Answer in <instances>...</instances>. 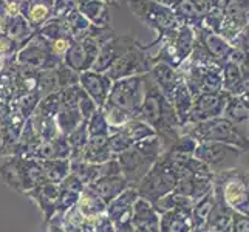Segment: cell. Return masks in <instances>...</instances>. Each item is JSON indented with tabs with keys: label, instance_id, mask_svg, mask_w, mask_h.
Segmentation results:
<instances>
[{
	"label": "cell",
	"instance_id": "1",
	"mask_svg": "<svg viewBox=\"0 0 249 232\" xmlns=\"http://www.w3.org/2000/svg\"><path fill=\"white\" fill-rule=\"evenodd\" d=\"M138 119L144 121L161 141L162 152L174 143L179 135H183V125L175 113L174 107L166 99L164 94L152 81L149 73L144 76V98L140 108Z\"/></svg>",
	"mask_w": 249,
	"mask_h": 232
},
{
	"label": "cell",
	"instance_id": "2",
	"mask_svg": "<svg viewBox=\"0 0 249 232\" xmlns=\"http://www.w3.org/2000/svg\"><path fill=\"white\" fill-rule=\"evenodd\" d=\"M144 76H132L115 81L102 107L110 128H116L132 119H138L144 98Z\"/></svg>",
	"mask_w": 249,
	"mask_h": 232
},
{
	"label": "cell",
	"instance_id": "3",
	"mask_svg": "<svg viewBox=\"0 0 249 232\" xmlns=\"http://www.w3.org/2000/svg\"><path fill=\"white\" fill-rule=\"evenodd\" d=\"M162 153V145L158 136H150L147 140L133 144L132 147L116 155L119 167L130 187L136 189L141 179L147 175L157 160Z\"/></svg>",
	"mask_w": 249,
	"mask_h": 232
},
{
	"label": "cell",
	"instance_id": "4",
	"mask_svg": "<svg viewBox=\"0 0 249 232\" xmlns=\"http://www.w3.org/2000/svg\"><path fill=\"white\" fill-rule=\"evenodd\" d=\"M0 179L10 189L22 195L47 181L40 161L20 158L16 155L3 158L0 164Z\"/></svg>",
	"mask_w": 249,
	"mask_h": 232
},
{
	"label": "cell",
	"instance_id": "5",
	"mask_svg": "<svg viewBox=\"0 0 249 232\" xmlns=\"http://www.w3.org/2000/svg\"><path fill=\"white\" fill-rule=\"evenodd\" d=\"M183 133L191 135L196 143H221L242 152H249V138L223 116L189 124L183 128Z\"/></svg>",
	"mask_w": 249,
	"mask_h": 232
},
{
	"label": "cell",
	"instance_id": "6",
	"mask_svg": "<svg viewBox=\"0 0 249 232\" xmlns=\"http://www.w3.org/2000/svg\"><path fill=\"white\" fill-rule=\"evenodd\" d=\"M213 184L220 187L223 200L235 214L249 217V170L237 166L213 175Z\"/></svg>",
	"mask_w": 249,
	"mask_h": 232
},
{
	"label": "cell",
	"instance_id": "7",
	"mask_svg": "<svg viewBox=\"0 0 249 232\" xmlns=\"http://www.w3.org/2000/svg\"><path fill=\"white\" fill-rule=\"evenodd\" d=\"M125 3L135 17H138L145 27L155 31L157 37L166 36L170 31L177 30L179 25H183L179 23L170 8L157 3L155 0H125Z\"/></svg>",
	"mask_w": 249,
	"mask_h": 232
},
{
	"label": "cell",
	"instance_id": "8",
	"mask_svg": "<svg viewBox=\"0 0 249 232\" xmlns=\"http://www.w3.org/2000/svg\"><path fill=\"white\" fill-rule=\"evenodd\" d=\"M177 183H178V177L174 174V170L170 169L169 162L164 160L161 153V157L147 172V175L136 186V192H138L140 198L153 204L164 195L174 192Z\"/></svg>",
	"mask_w": 249,
	"mask_h": 232
},
{
	"label": "cell",
	"instance_id": "9",
	"mask_svg": "<svg viewBox=\"0 0 249 232\" xmlns=\"http://www.w3.org/2000/svg\"><path fill=\"white\" fill-rule=\"evenodd\" d=\"M153 67L152 54L144 44H136L133 48H130L124 53L119 59L108 67L106 74L111 81H119L124 77H132V76H142L147 74Z\"/></svg>",
	"mask_w": 249,
	"mask_h": 232
},
{
	"label": "cell",
	"instance_id": "10",
	"mask_svg": "<svg viewBox=\"0 0 249 232\" xmlns=\"http://www.w3.org/2000/svg\"><path fill=\"white\" fill-rule=\"evenodd\" d=\"M16 62L23 67L33 68V70H53L57 65L62 64L59 59L51 53L50 42L44 39L40 34L34 33V36L25 44L16 54Z\"/></svg>",
	"mask_w": 249,
	"mask_h": 232
},
{
	"label": "cell",
	"instance_id": "11",
	"mask_svg": "<svg viewBox=\"0 0 249 232\" xmlns=\"http://www.w3.org/2000/svg\"><path fill=\"white\" fill-rule=\"evenodd\" d=\"M242 150L237 147L221 143H198L194 157L203 161L212 174H220L223 170H229L238 166V160L242 157Z\"/></svg>",
	"mask_w": 249,
	"mask_h": 232
},
{
	"label": "cell",
	"instance_id": "12",
	"mask_svg": "<svg viewBox=\"0 0 249 232\" xmlns=\"http://www.w3.org/2000/svg\"><path fill=\"white\" fill-rule=\"evenodd\" d=\"M25 119L10 102L0 101V157H11L25 127Z\"/></svg>",
	"mask_w": 249,
	"mask_h": 232
},
{
	"label": "cell",
	"instance_id": "13",
	"mask_svg": "<svg viewBox=\"0 0 249 232\" xmlns=\"http://www.w3.org/2000/svg\"><path fill=\"white\" fill-rule=\"evenodd\" d=\"M150 136H157L152 127H149L141 119H132V121H127L121 127L110 128L108 140L111 152L118 155L127 150L128 147H132L133 144L150 138Z\"/></svg>",
	"mask_w": 249,
	"mask_h": 232
},
{
	"label": "cell",
	"instance_id": "14",
	"mask_svg": "<svg viewBox=\"0 0 249 232\" xmlns=\"http://www.w3.org/2000/svg\"><path fill=\"white\" fill-rule=\"evenodd\" d=\"M140 195L136 189L128 187L113 201L107 204L106 214L111 220L116 232H135L133 231V209L135 203L138 201Z\"/></svg>",
	"mask_w": 249,
	"mask_h": 232
},
{
	"label": "cell",
	"instance_id": "15",
	"mask_svg": "<svg viewBox=\"0 0 249 232\" xmlns=\"http://www.w3.org/2000/svg\"><path fill=\"white\" fill-rule=\"evenodd\" d=\"M101 45L91 37H84L81 40H73L70 48L62 57V64L71 68L76 73H84L93 68L99 54Z\"/></svg>",
	"mask_w": 249,
	"mask_h": 232
},
{
	"label": "cell",
	"instance_id": "16",
	"mask_svg": "<svg viewBox=\"0 0 249 232\" xmlns=\"http://www.w3.org/2000/svg\"><path fill=\"white\" fill-rule=\"evenodd\" d=\"M228 98H229V94L226 91L201 93L198 96H195L192 102L191 113H189V118H187V125L223 116Z\"/></svg>",
	"mask_w": 249,
	"mask_h": 232
},
{
	"label": "cell",
	"instance_id": "17",
	"mask_svg": "<svg viewBox=\"0 0 249 232\" xmlns=\"http://www.w3.org/2000/svg\"><path fill=\"white\" fill-rule=\"evenodd\" d=\"M136 44H140V40L136 39L133 34L115 33L113 37H110L107 42H104V44L101 45L99 54L91 70L98 73H106L108 70V67L113 64L116 59H119L124 53H127V51L133 48Z\"/></svg>",
	"mask_w": 249,
	"mask_h": 232
},
{
	"label": "cell",
	"instance_id": "18",
	"mask_svg": "<svg viewBox=\"0 0 249 232\" xmlns=\"http://www.w3.org/2000/svg\"><path fill=\"white\" fill-rule=\"evenodd\" d=\"M194 33H195V42L206 51V54L217 65L223 67V64L229 61V56L232 53L234 47L225 37H221L220 34L204 27L194 28Z\"/></svg>",
	"mask_w": 249,
	"mask_h": 232
},
{
	"label": "cell",
	"instance_id": "19",
	"mask_svg": "<svg viewBox=\"0 0 249 232\" xmlns=\"http://www.w3.org/2000/svg\"><path fill=\"white\" fill-rule=\"evenodd\" d=\"M79 85H81V89L91 98V101L96 104V107L102 108L107 102L113 81H111L106 73H98V71L89 70V71L79 73Z\"/></svg>",
	"mask_w": 249,
	"mask_h": 232
},
{
	"label": "cell",
	"instance_id": "20",
	"mask_svg": "<svg viewBox=\"0 0 249 232\" xmlns=\"http://www.w3.org/2000/svg\"><path fill=\"white\" fill-rule=\"evenodd\" d=\"M213 195H215V204L204 223L203 232H231L234 211L225 203L220 187L215 184H213Z\"/></svg>",
	"mask_w": 249,
	"mask_h": 232
},
{
	"label": "cell",
	"instance_id": "21",
	"mask_svg": "<svg viewBox=\"0 0 249 232\" xmlns=\"http://www.w3.org/2000/svg\"><path fill=\"white\" fill-rule=\"evenodd\" d=\"M25 196L37 204L40 212L44 214L45 225H48L56 214V201H57V196H59V186L45 181V183L36 186L34 189H31V191H28L27 194H25Z\"/></svg>",
	"mask_w": 249,
	"mask_h": 232
},
{
	"label": "cell",
	"instance_id": "22",
	"mask_svg": "<svg viewBox=\"0 0 249 232\" xmlns=\"http://www.w3.org/2000/svg\"><path fill=\"white\" fill-rule=\"evenodd\" d=\"M149 76L152 77V81L157 84V87L161 90V93L164 94L167 101H170L172 94H174L177 87L184 81V77L178 68H174L162 62L153 64L152 70L149 71Z\"/></svg>",
	"mask_w": 249,
	"mask_h": 232
},
{
	"label": "cell",
	"instance_id": "23",
	"mask_svg": "<svg viewBox=\"0 0 249 232\" xmlns=\"http://www.w3.org/2000/svg\"><path fill=\"white\" fill-rule=\"evenodd\" d=\"M213 189V175L212 177H200V175H187L178 179L174 192L191 198L194 203L198 201L201 196Z\"/></svg>",
	"mask_w": 249,
	"mask_h": 232
},
{
	"label": "cell",
	"instance_id": "24",
	"mask_svg": "<svg viewBox=\"0 0 249 232\" xmlns=\"http://www.w3.org/2000/svg\"><path fill=\"white\" fill-rule=\"evenodd\" d=\"M54 0H23L19 13L34 30H39L53 17Z\"/></svg>",
	"mask_w": 249,
	"mask_h": 232
},
{
	"label": "cell",
	"instance_id": "25",
	"mask_svg": "<svg viewBox=\"0 0 249 232\" xmlns=\"http://www.w3.org/2000/svg\"><path fill=\"white\" fill-rule=\"evenodd\" d=\"M132 221L135 232H160V215L153 206L142 198L135 203Z\"/></svg>",
	"mask_w": 249,
	"mask_h": 232
},
{
	"label": "cell",
	"instance_id": "26",
	"mask_svg": "<svg viewBox=\"0 0 249 232\" xmlns=\"http://www.w3.org/2000/svg\"><path fill=\"white\" fill-rule=\"evenodd\" d=\"M89 187L91 191L96 192L106 204H108L110 201H113L116 196L121 195L124 191H127L130 186H128L127 179L121 174V175L99 177L96 181L91 183Z\"/></svg>",
	"mask_w": 249,
	"mask_h": 232
},
{
	"label": "cell",
	"instance_id": "27",
	"mask_svg": "<svg viewBox=\"0 0 249 232\" xmlns=\"http://www.w3.org/2000/svg\"><path fill=\"white\" fill-rule=\"evenodd\" d=\"M79 13L91 25L99 28H111V13L110 5L102 0H82Z\"/></svg>",
	"mask_w": 249,
	"mask_h": 232
},
{
	"label": "cell",
	"instance_id": "28",
	"mask_svg": "<svg viewBox=\"0 0 249 232\" xmlns=\"http://www.w3.org/2000/svg\"><path fill=\"white\" fill-rule=\"evenodd\" d=\"M115 157L116 155L111 152L108 136H89L81 160L91 162V164H102Z\"/></svg>",
	"mask_w": 249,
	"mask_h": 232
},
{
	"label": "cell",
	"instance_id": "29",
	"mask_svg": "<svg viewBox=\"0 0 249 232\" xmlns=\"http://www.w3.org/2000/svg\"><path fill=\"white\" fill-rule=\"evenodd\" d=\"M192 209H174L160 215V232H192Z\"/></svg>",
	"mask_w": 249,
	"mask_h": 232
},
{
	"label": "cell",
	"instance_id": "30",
	"mask_svg": "<svg viewBox=\"0 0 249 232\" xmlns=\"http://www.w3.org/2000/svg\"><path fill=\"white\" fill-rule=\"evenodd\" d=\"M42 140L40 136L37 135V132L34 130L31 119H28L25 123V127L22 130V135L17 144L14 145L13 149V155L16 157H20V158H31V160H36V153L40 147Z\"/></svg>",
	"mask_w": 249,
	"mask_h": 232
},
{
	"label": "cell",
	"instance_id": "31",
	"mask_svg": "<svg viewBox=\"0 0 249 232\" xmlns=\"http://www.w3.org/2000/svg\"><path fill=\"white\" fill-rule=\"evenodd\" d=\"M71 149L67 141V136L59 133L53 140L44 141L36 153L37 161H50V160H70Z\"/></svg>",
	"mask_w": 249,
	"mask_h": 232
},
{
	"label": "cell",
	"instance_id": "32",
	"mask_svg": "<svg viewBox=\"0 0 249 232\" xmlns=\"http://www.w3.org/2000/svg\"><path fill=\"white\" fill-rule=\"evenodd\" d=\"M223 118H226L231 124L235 125L240 132L248 136L249 108L238 96H231L229 94L225 106V111H223Z\"/></svg>",
	"mask_w": 249,
	"mask_h": 232
},
{
	"label": "cell",
	"instance_id": "33",
	"mask_svg": "<svg viewBox=\"0 0 249 232\" xmlns=\"http://www.w3.org/2000/svg\"><path fill=\"white\" fill-rule=\"evenodd\" d=\"M3 33L14 42V44H17L22 48L34 36L36 30L31 27V25L28 23V20L25 19L20 13H17V14H13L10 17V20H8Z\"/></svg>",
	"mask_w": 249,
	"mask_h": 232
},
{
	"label": "cell",
	"instance_id": "34",
	"mask_svg": "<svg viewBox=\"0 0 249 232\" xmlns=\"http://www.w3.org/2000/svg\"><path fill=\"white\" fill-rule=\"evenodd\" d=\"M172 11L175 13L177 19L183 25H189V27L196 28L203 23L204 11L194 2V0H179V2L172 8Z\"/></svg>",
	"mask_w": 249,
	"mask_h": 232
},
{
	"label": "cell",
	"instance_id": "35",
	"mask_svg": "<svg viewBox=\"0 0 249 232\" xmlns=\"http://www.w3.org/2000/svg\"><path fill=\"white\" fill-rule=\"evenodd\" d=\"M223 73V91L231 96H240L243 93V70L237 64L226 61L221 67Z\"/></svg>",
	"mask_w": 249,
	"mask_h": 232
},
{
	"label": "cell",
	"instance_id": "36",
	"mask_svg": "<svg viewBox=\"0 0 249 232\" xmlns=\"http://www.w3.org/2000/svg\"><path fill=\"white\" fill-rule=\"evenodd\" d=\"M170 104L174 107L175 113L179 119V123H181L183 127L187 125V118H189V113H191V108H192V102H194V96L192 93L189 91L186 82L183 81L181 84L178 85L177 90L174 91L170 98Z\"/></svg>",
	"mask_w": 249,
	"mask_h": 232
},
{
	"label": "cell",
	"instance_id": "37",
	"mask_svg": "<svg viewBox=\"0 0 249 232\" xmlns=\"http://www.w3.org/2000/svg\"><path fill=\"white\" fill-rule=\"evenodd\" d=\"M76 208L79 209V212L84 217L94 218L96 215H99V214L106 212L107 204L102 201V198L96 192L91 191L89 186H85V189L82 191L79 200H78V204H76Z\"/></svg>",
	"mask_w": 249,
	"mask_h": 232
},
{
	"label": "cell",
	"instance_id": "38",
	"mask_svg": "<svg viewBox=\"0 0 249 232\" xmlns=\"http://www.w3.org/2000/svg\"><path fill=\"white\" fill-rule=\"evenodd\" d=\"M215 204V195H213V189L211 192H208L204 196L198 201H195L192 206V211H191V217H192V226L194 229H200L203 231L204 228V223L208 220L209 214Z\"/></svg>",
	"mask_w": 249,
	"mask_h": 232
},
{
	"label": "cell",
	"instance_id": "39",
	"mask_svg": "<svg viewBox=\"0 0 249 232\" xmlns=\"http://www.w3.org/2000/svg\"><path fill=\"white\" fill-rule=\"evenodd\" d=\"M70 174L84 186H90L101 177V164H91L84 160H70Z\"/></svg>",
	"mask_w": 249,
	"mask_h": 232
},
{
	"label": "cell",
	"instance_id": "40",
	"mask_svg": "<svg viewBox=\"0 0 249 232\" xmlns=\"http://www.w3.org/2000/svg\"><path fill=\"white\" fill-rule=\"evenodd\" d=\"M44 167L45 179L48 183L61 184L64 179L70 175V160H50L40 161Z\"/></svg>",
	"mask_w": 249,
	"mask_h": 232
},
{
	"label": "cell",
	"instance_id": "41",
	"mask_svg": "<svg viewBox=\"0 0 249 232\" xmlns=\"http://www.w3.org/2000/svg\"><path fill=\"white\" fill-rule=\"evenodd\" d=\"M54 121H56L59 133L64 135V136H68L76 127H78L84 121V118L81 115L79 108L74 107V108H62V110H59L56 118H54Z\"/></svg>",
	"mask_w": 249,
	"mask_h": 232
},
{
	"label": "cell",
	"instance_id": "42",
	"mask_svg": "<svg viewBox=\"0 0 249 232\" xmlns=\"http://www.w3.org/2000/svg\"><path fill=\"white\" fill-rule=\"evenodd\" d=\"M61 225L65 232H93L91 220L84 217L76 206L65 214Z\"/></svg>",
	"mask_w": 249,
	"mask_h": 232
},
{
	"label": "cell",
	"instance_id": "43",
	"mask_svg": "<svg viewBox=\"0 0 249 232\" xmlns=\"http://www.w3.org/2000/svg\"><path fill=\"white\" fill-rule=\"evenodd\" d=\"M152 206H153V209L157 211L158 215H161V214L174 211V209H192L194 201L191 198H186L183 195L170 192L162 196V198H160L158 201H155Z\"/></svg>",
	"mask_w": 249,
	"mask_h": 232
},
{
	"label": "cell",
	"instance_id": "44",
	"mask_svg": "<svg viewBox=\"0 0 249 232\" xmlns=\"http://www.w3.org/2000/svg\"><path fill=\"white\" fill-rule=\"evenodd\" d=\"M65 27L68 30V34L73 40H81L84 37H87V33L90 30V22L78 11L70 13L67 17H64Z\"/></svg>",
	"mask_w": 249,
	"mask_h": 232
},
{
	"label": "cell",
	"instance_id": "45",
	"mask_svg": "<svg viewBox=\"0 0 249 232\" xmlns=\"http://www.w3.org/2000/svg\"><path fill=\"white\" fill-rule=\"evenodd\" d=\"M67 141L70 144L71 155L70 160H81L82 152L89 141V132H87V121H82L74 130L67 136Z\"/></svg>",
	"mask_w": 249,
	"mask_h": 232
},
{
	"label": "cell",
	"instance_id": "46",
	"mask_svg": "<svg viewBox=\"0 0 249 232\" xmlns=\"http://www.w3.org/2000/svg\"><path fill=\"white\" fill-rule=\"evenodd\" d=\"M30 119L33 123L34 130H36L37 135L40 136L42 143L53 140L54 136L59 135L54 118H48V116H42V115H37V113H33V116Z\"/></svg>",
	"mask_w": 249,
	"mask_h": 232
},
{
	"label": "cell",
	"instance_id": "47",
	"mask_svg": "<svg viewBox=\"0 0 249 232\" xmlns=\"http://www.w3.org/2000/svg\"><path fill=\"white\" fill-rule=\"evenodd\" d=\"M36 33L40 34V36L44 39H47L48 42H53V40L61 39V37H70L64 19H56V17H51V19L45 25H42Z\"/></svg>",
	"mask_w": 249,
	"mask_h": 232
},
{
	"label": "cell",
	"instance_id": "48",
	"mask_svg": "<svg viewBox=\"0 0 249 232\" xmlns=\"http://www.w3.org/2000/svg\"><path fill=\"white\" fill-rule=\"evenodd\" d=\"M40 99H42L40 93L36 90V91H31V93L23 94V96H20V98H17L11 106L19 111L25 119H30L34 111H36Z\"/></svg>",
	"mask_w": 249,
	"mask_h": 232
},
{
	"label": "cell",
	"instance_id": "49",
	"mask_svg": "<svg viewBox=\"0 0 249 232\" xmlns=\"http://www.w3.org/2000/svg\"><path fill=\"white\" fill-rule=\"evenodd\" d=\"M37 91L40 93L42 98L47 96V94L61 91L56 68H53V70H42L37 73Z\"/></svg>",
	"mask_w": 249,
	"mask_h": 232
},
{
	"label": "cell",
	"instance_id": "50",
	"mask_svg": "<svg viewBox=\"0 0 249 232\" xmlns=\"http://www.w3.org/2000/svg\"><path fill=\"white\" fill-rule=\"evenodd\" d=\"M87 132L89 136H110V125L101 108L94 111L87 121Z\"/></svg>",
	"mask_w": 249,
	"mask_h": 232
},
{
	"label": "cell",
	"instance_id": "51",
	"mask_svg": "<svg viewBox=\"0 0 249 232\" xmlns=\"http://www.w3.org/2000/svg\"><path fill=\"white\" fill-rule=\"evenodd\" d=\"M59 110H61V98H59V91H57V93H51L42 98L34 113L48 116V118H56Z\"/></svg>",
	"mask_w": 249,
	"mask_h": 232
},
{
	"label": "cell",
	"instance_id": "52",
	"mask_svg": "<svg viewBox=\"0 0 249 232\" xmlns=\"http://www.w3.org/2000/svg\"><path fill=\"white\" fill-rule=\"evenodd\" d=\"M56 73H57L59 87H61V90L79 84V73H76L74 70H71V68H68L65 64L57 65L56 67Z\"/></svg>",
	"mask_w": 249,
	"mask_h": 232
},
{
	"label": "cell",
	"instance_id": "53",
	"mask_svg": "<svg viewBox=\"0 0 249 232\" xmlns=\"http://www.w3.org/2000/svg\"><path fill=\"white\" fill-rule=\"evenodd\" d=\"M82 0H54L53 6V17L56 19H64L70 13L78 11Z\"/></svg>",
	"mask_w": 249,
	"mask_h": 232
},
{
	"label": "cell",
	"instance_id": "54",
	"mask_svg": "<svg viewBox=\"0 0 249 232\" xmlns=\"http://www.w3.org/2000/svg\"><path fill=\"white\" fill-rule=\"evenodd\" d=\"M78 108H79V111H81V115H82V118H84V121H89V119L91 118V115L98 110L96 104H94V102L91 101V98H90L89 94L85 93L84 90H81V93H79Z\"/></svg>",
	"mask_w": 249,
	"mask_h": 232
},
{
	"label": "cell",
	"instance_id": "55",
	"mask_svg": "<svg viewBox=\"0 0 249 232\" xmlns=\"http://www.w3.org/2000/svg\"><path fill=\"white\" fill-rule=\"evenodd\" d=\"M90 220L93 225V232H116L113 223H111V220L108 218L106 212L99 214V215H96L94 218H90Z\"/></svg>",
	"mask_w": 249,
	"mask_h": 232
},
{
	"label": "cell",
	"instance_id": "56",
	"mask_svg": "<svg viewBox=\"0 0 249 232\" xmlns=\"http://www.w3.org/2000/svg\"><path fill=\"white\" fill-rule=\"evenodd\" d=\"M121 167H119V162L115 158H111L107 162H102L101 164V177H110V175H121Z\"/></svg>",
	"mask_w": 249,
	"mask_h": 232
},
{
	"label": "cell",
	"instance_id": "57",
	"mask_svg": "<svg viewBox=\"0 0 249 232\" xmlns=\"http://www.w3.org/2000/svg\"><path fill=\"white\" fill-rule=\"evenodd\" d=\"M231 232H249V217L234 212L232 228H231Z\"/></svg>",
	"mask_w": 249,
	"mask_h": 232
},
{
	"label": "cell",
	"instance_id": "58",
	"mask_svg": "<svg viewBox=\"0 0 249 232\" xmlns=\"http://www.w3.org/2000/svg\"><path fill=\"white\" fill-rule=\"evenodd\" d=\"M48 232H65L61 223H56V221H50L48 223Z\"/></svg>",
	"mask_w": 249,
	"mask_h": 232
},
{
	"label": "cell",
	"instance_id": "59",
	"mask_svg": "<svg viewBox=\"0 0 249 232\" xmlns=\"http://www.w3.org/2000/svg\"><path fill=\"white\" fill-rule=\"evenodd\" d=\"M155 2L162 5V6H167V8H170V10H172V8H174L179 2V0H155Z\"/></svg>",
	"mask_w": 249,
	"mask_h": 232
},
{
	"label": "cell",
	"instance_id": "60",
	"mask_svg": "<svg viewBox=\"0 0 249 232\" xmlns=\"http://www.w3.org/2000/svg\"><path fill=\"white\" fill-rule=\"evenodd\" d=\"M235 2L243 8L245 11H248L249 13V0H235Z\"/></svg>",
	"mask_w": 249,
	"mask_h": 232
},
{
	"label": "cell",
	"instance_id": "61",
	"mask_svg": "<svg viewBox=\"0 0 249 232\" xmlns=\"http://www.w3.org/2000/svg\"><path fill=\"white\" fill-rule=\"evenodd\" d=\"M5 64H6V59L2 56V54H0V71H2L3 70V67H5Z\"/></svg>",
	"mask_w": 249,
	"mask_h": 232
},
{
	"label": "cell",
	"instance_id": "62",
	"mask_svg": "<svg viewBox=\"0 0 249 232\" xmlns=\"http://www.w3.org/2000/svg\"><path fill=\"white\" fill-rule=\"evenodd\" d=\"M192 232H203V231H200V229H194Z\"/></svg>",
	"mask_w": 249,
	"mask_h": 232
},
{
	"label": "cell",
	"instance_id": "63",
	"mask_svg": "<svg viewBox=\"0 0 249 232\" xmlns=\"http://www.w3.org/2000/svg\"><path fill=\"white\" fill-rule=\"evenodd\" d=\"M248 138H249V124H248Z\"/></svg>",
	"mask_w": 249,
	"mask_h": 232
},
{
	"label": "cell",
	"instance_id": "64",
	"mask_svg": "<svg viewBox=\"0 0 249 232\" xmlns=\"http://www.w3.org/2000/svg\"><path fill=\"white\" fill-rule=\"evenodd\" d=\"M2 2H3V0H0V3H2Z\"/></svg>",
	"mask_w": 249,
	"mask_h": 232
}]
</instances>
